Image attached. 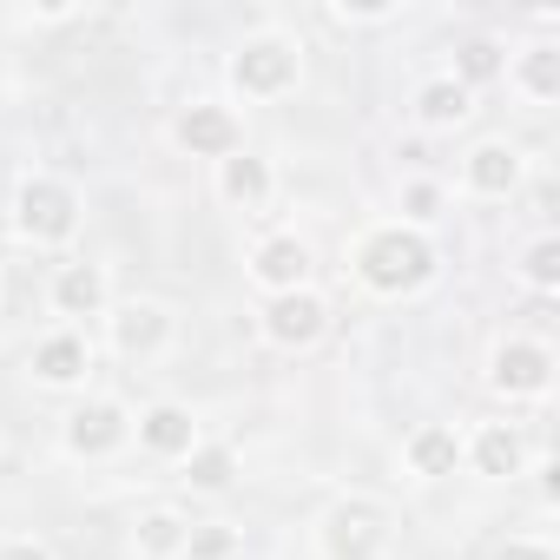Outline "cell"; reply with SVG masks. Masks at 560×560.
<instances>
[{"mask_svg": "<svg viewBox=\"0 0 560 560\" xmlns=\"http://www.w3.org/2000/svg\"><path fill=\"white\" fill-rule=\"evenodd\" d=\"M357 277L376 291V298H402L416 284H429L435 277V244L409 224H383L357 244Z\"/></svg>", "mask_w": 560, "mask_h": 560, "instance_id": "cell-1", "label": "cell"}, {"mask_svg": "<svg viewBox=\"0 0 560 560\" xmlns=\"http://www.w3.org/2000/svg\"><path fill=\"white\" fill-rule=\"evenodd\" d=\"M389 540V508L370 494H350L324 514V553L330 560H376Z\"/></svg>", "mask_w": 560, "mask_h": 560, "instance_id": "cell-2", "label": "cell"}, {"mask_svg": "<svg viewBox=\"0 0 560 560\" xmlns=\"http://www.w3.org/2000/svg\"><path fill=\"white\" fill-rule=\"evenodd\" d=\"M14 224L34 237V244H67L80 231V198L60 185V178H27L21 198H14Z\"/></svg>", "mask_w": 560, "mask_h": 560, "instance_id": "cell-3", "label": "cell"}, {"mask_svg": "<svg viewBox=\"0 0 560 560\" xmlns=\"http://www.w3.org/2000/svg\"><path fill=\"white\" fill-rule=\"evenodd\" d=\"M231 80H237L244 93H257V100L284 93V86L298 80V47H291V40H277V34H257V40H244V47H237Z\"/></svg>", "mask_w": 560, "mask_h": 560, "instance_id": "cell-4", "label": "cell"}, {"mask_svg": "<svg viewBox=\"0 0 560 560\" xmlns=\"http://www.w3.org/2000/svg\"><path fill=\"white\" fill-rule=\"evenodd\" d=\"M324 298H311V291H284V298H270V311H264V337L277 343V350H311L317 337H324Z\"/></svg>", "mask_w": 560, "mask_h": 560, "instance_id": "cell-5", "label": "cell"}, {"mask_svg": "<svg viewBox=\"0 0 560 560\" xmlns=\"http://www.w3.org/2000/svg\"><path fill=\"white\" fill-rule=\"evenodd\" d=\"M126 435H132V416H126L113 396H93V402H80V409L67 416V448H73V455H113Z\"/></svg>", "mask_w": 560, "mask_h": 560, "instance_id": "cell-6", "label": "cell"}, {"mask_svg": "<svg viewBox=\"0 0 560 560\" xmlns=\"http://www.w3.org/2000/svg\"><path fill=\"white\" fill-rule=\"evenodd\" d=\"M488 383H494L501 396H540V389L553 383V357H547V343H501Z\"/></svg>", "mask_w": 560, "mask_h": 560, "instance_id": "cell-7", "label": "cell"}, {"mask_svg": "<svg viewBox=\"0 0 560 560\" xmlns=\"http://www.w3.org/2000/svg\"><path fill=\"white\" fill-rule=\"evenodd\" d=\"M250 277H257L270 298L304 291V277H311V244H304V237H264L257 257H250Z\"/></svg>", "mask_w": 560, "mask_h": 560, "instance_id": "cell-8", "label": "cell"}, {"mask_svg": "<svg viewBox=\"0 0 560 560\" xmlns=\"http://www.w3.org/2000/svg\"><path fill=\"white\" fill-rule=\"evenodd\" d=\"M178 145L198 152V159H231V152H237V119H231L224 106L198 100V106L178 113Z\"/></svg>", "mask_w": 560, "mask_h": 560, "instance_id": "cell-9", "label": "cell"}, {"mask_svg": "<svg viewBox=\"0 0 560 560\" xmlns=\"http://www.w3.org/2000/svg\"><path fill=\"white\" fill-rule=\"evenodd\" d=\"M462 178H468V191H481V198H508L514 178H521V152H514L508 139H481V145L468 152Z\"/></svg>", "mask_w": 560, "mask_h": 560, "instance_id": "cell-10", "label": "cell"}, {"mask_svg": "<svg viewBox=\"0 0 560 560\" xmlns=\"http://www.w3.org/2000/svg\"><path fill=\"white\" fill-rule=\"evenodd\" d=\"M139 442H145L152 455L178 462V455H191V448H198V422H191V409L159 402V409H145V416H139Z\"/></svg>", "mask_w": 560, "mask_h": 560, "instance_id": "cell-11", "label": "cell"}, {"mask_svg": "<svg viewBox=\"0 0 560 560\" xmlns=\"http://www.w3.org/2000/svg\"><path fill=\"white\" fill-rule=\"evenodd\" d=\"M165 337H172V317H165L159 304H126V311L113 317V343H119L126 357H152Z\"/></svg>", "mask_w": 560, "mask_h": 560, "instance_id": "cell-12", "label": "cell"}, {"mask_svg": "<svg viewBox=\"0 0 560 560\" xmlns=\"http://www.w3.org/2000/svg\"><path fill=\"white\" fill-rule=\"evenodd\" d=\"M475 468L488 475V481H508V475H521V462H527V442H521V429H508V422H488L481 435H475Z\"/></svg>", "mask_w": 560, "mask_h": 560, "instance_id": "cell-13", "label": "cell"}, {"mask_svg": "<svg viewBox=\"0 0 560 560\" xmlns=\"http://www.w3.org/2000/svg\"><path fill=\"white\" fill-rule=\"evenodd\" d=\"M218 185H224L231 205L257 211V205L270 198V165H264L257 152H231V159H218Z\"/></svg>", "mask_w": 560, "mask_h": 560, "instance_id": "cell-14", "label": "cell"}, {"mask_svg": "<svg viewBox=\"0 0 560 560\" xmlns=\"http://www.w3.org/2000/svg\"><path fill=\"white\" fill-rule=\"evenodd\" d=\"M54 304H60L67 317H93V311L106 304V277H100V264H67V270L54 277Z\"/></svg>", "mask_w": 560, "mask_h": 560, "instance_id": "cell-15", "label": "cell"}, {"mask_svg": "<svg viewBox=\"0 0 560 560\" xmlns=\"http://www.w3.org/2000/svg\"><path fill=\"white\" fill-rule=\"evenodd\" d=\"M34 376H40V383H54V389L80 383V376H86V343H80V337H67V330H60V337H47V343L34 350Z\"/></svg>", "mask_w": 560, "mask_h": 560, "instance_id": "cell-16", "label": "cell"}, {"mask_svg": "<svg viewBox=\"0 0 560 560\" xmlns=\"http://www.w3.org/2000/svg\"><path fill=\"white\" fill-rule=\"evenodd\" d=\"M455 462H462V442H455V429H442V422H429V429H416L409 435V468L416 475H455Z\"/></svg>", "mask_w": 560, "mask_h": 560, "instance_id": "cell-17", "label": "cell"}, {"mask_svg": "<svg viewBox=\"0 0 560 560\" xmlns=\"http://www.w3.org/2000/svg\"><path fill=\"white\" fill-rule=\"evenodd\" d=\"M416 113H422V126H462V119H468V86L429 80V86L416 93Z\"/></svg>", "mask_w": 560, "mask_h": 560, "instance_id": "cell-18", "label": "cell"}, {"mask_svg": "<svg viewBox=\"0 0 560 560\" xmlns=\"http://www.w3.org/2000/svg\"><path fill=\"white\" fill-rule=\"evenodd\" d=\"M185 534H191V527H185L172 508H152V514L139 521V553H145V560H172V553H185Z\"/></svg>", "mask_w": 560, "mask_h": 560, "instance_id": "cell-19", "label": "cell"}, {"mask_svg": "<svg viewBox=\"0 0 560 560\" xmlns=\"http://www.w3.org/2000/svg\"><path fill=\"white\" fill-rule=\"evenodd\" d=\"M231 475H237V455H231V448H191V455H185V481L205 488V494L231 488Z\"/></svg>", "mask_w": 560, "mask_h": 560, "instance_id": "cell-20", "label": "cell"}, {"mask_svg": "<svg viewBox=\"0 0 560 560\" xmlns=\"http://www.w3.org/2000/svg\"><path fill=\"white\" fill-rule=\"evenodd\" d=\"M521 86L547 106V100L560 93V54H553V47H527V60H521Z\"/></svg>", "mask_w": 560, "mask_h": 560, "instance_id": "cell-21", "label": "cell"}, {"mask_svg": "<svg viewBox=\"0 0 560 560\" xmlns=\"http://www.w3.org/2000/svg\"><path fill=\"white\" fill-rule=\"evenodd\" d=\"M455 67H462V80H455V86H481V80H494V73H501V47H494V40H468Z\"/></svg>", "mask_w": 560, "mask_h": 560, "instance_id": "cell-22", "label": "cell"}, {"mask_svg": "<svg viewBox=\"0 0 560 560\" xmlns=\"http://www.w3.org/2000/svg\"><path fill=\"white\" fill-rule=\"evenodd\" d=\"M231 553H237L231 527H191L185 534V560H231Z\"/></svg>", "mask_w": 560, "mask_h": 560, "instance_id": "cell-23", "label": "cell"}, {"mask_svg": "<svg viewBox=\"0 0 560 560\" xmlns=\"http://www.w3.org/2000/svg\"><path fill=\"white\" fill-rule=\"evenodd\" d=\"M527 284H534V291H553V284H560V244H553V237H540V244L527 250Z\"/></svg>", "mask_w": 560, "mask_h": 560, "instance_id": "cell-24", "label": "cell"}, {"mask_svg": "<svg viewBox=\"0 0 560 560\" xmlns=\"http://www.w3.org/2000/svg\"><path fill=\"white\" fill-rule=\"evenodd\" d=\"M494 560H553V547H540V540H508V547H494Z\"/></svg>", "mask_w": 560, "mask_h": 560, "instance_id": "cell-25", "label": "cell"}, {"mask_svg": "<svg viewBox=\"0 0 560 560\" xmlns=\"http://www.w3.org/2000/svg\"><path fill=\"white\" fill-rule=\"evenodd\" d=\"M0 560H54L40 540H8V547H0Z\"/></svg>", "mask_w": 560, "mask_h": 560, "instance_id": "cell-26", "label": "cell"}, {"mask_svg": "<svg viewBox=\"0 0 560 560\" xmlns=\"http://www.w3.org/2000/svg\"><path fill=\"white\" fill-rule=\"evenodd\" d=\"M402 205H409V218H429V211H435V185H409Z\"/></svg>", "mask_w": 560, "mask_h": 560, "instance_id": "cell-27", "label": "cell"}]
</instances>
